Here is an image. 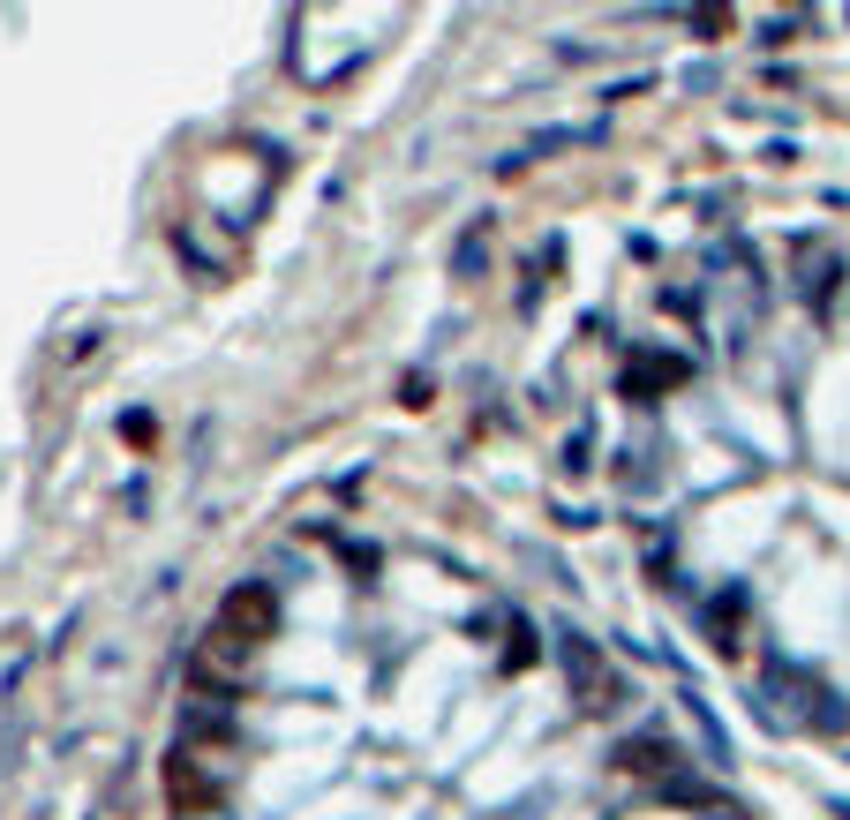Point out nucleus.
<instances>
[{"mask_svg":"<svg viewBox=\"0 0 850 820\" xmlns=\"http://www.w3.org/2000/svg\"><path fill=\"white\" fill-rule=\"evenodd\" d=\"M271 640H279V587L271 580H234L218 595V617H212V633H204V648L226 655V662H249Z\"/></svg>","mask_w":850,"mask_h":820,"instance_id":"f257e3e1","label":"nucleus"},{"mask_svg":"<svg viewBox=\"0 0 850 820\" xmlns=\"http://www.w3.org/2000/svg\"><path fill=\"white\" fill-rule=\"evenodd\" d=\"M557 662H564V686H572V708L580 715H610V708H625V678L602 662V648L580 633V625H557Z\"/></svg>","mask_w":850,"mask_h":820,"instance_id":"f03ea898","label":"nucleus"},{"mask_svg":"<svg viewBox=\"0 0 850 820\" xmlns=\"http://www.w3.org/2000/svg\"><path fill=\"white\" fill-rule=\"evenodd\" d=\"M685 377H692V362H685V354H663V346H639L633 362L617 369V399H625V407H655V399H663L670 385H685Z\"/></svg>","mask_w":850,"mask_h":820,"instance_id":"7ed1b4c3","label":"nucleus"},{"mask_svg":"<svg viewBox=\"0 0 850 820\" xmlns=\"http://www.w3.org/2000/svg\"><path fill=\"white\" fill-rule=\"evenodd\" d=\"M166 798H173V813L181 820H204V813H218L226 806V783L196 760V753H181L173 745V760H166Z\"/></svg>","mask_w":850,"mask_h":820,"instance_id":"20e7f679","label":"nucleus"},{"mask_svg":"<svg viewBox=\"0 0 850 820\" xmlns=\"http://www.w3.org/2000/svg\"><path fill=\"white\" fill-rule=\"evenodd\" d=\"M806 692H813V678L806 670H790V662H767V678H761V723H813V708H806ZM820 700V692H813Z\"/></svg>","mask_w":850,"mask_h":820,"instance_id":"39448f33","label":"nucleus"},{"mask_svg":"<svg viewBox=\"0 0 850 820\" xmlns=\"http://www.w3.org/2000/svg\"><path fill=\"white\" fill-rule=\"evenodd\" d=\"M836 279H843V257H836L828 241H798V302H806L813 316L836 309Z\"/></svg>","mask_w":850,"mask_h":820,"instance_id":"423d86ee","label":"nucleus"},{"mask_svg":"<svg viewBox=\"0 0 850 820\" xmlns=\"http://www.w3.org/2000/svg\"><path fill=\"white\" fill-rule=\"evenodd\" d=\"M226 737H234V708H226V700H196V692H189V700H181V715H173V745H181V753H196V745H226Z\"/></svg>","mask_w":850,"mask_h":820,"instance_id":"0eeeda50","label":"nucleus"},{"mask_svg":"<svg viewBox=\"0 0 850 820\" xmlns=\"http://www.w3.org/2000/svg\"><path fill=\"white\" fill-rule=\"evenodd\" d=\"M678 737L670 731H633V737H617V768H625V776H678Z\"/></svg>","mask_w":850,"mask_h":820,"instance_id":"6e6552de","label":"nucleus"},{"mask_svg":"<svg viewBox=\"0 0 850 820\" xmlns=\"http://www.w3.org/2000/svg\"><path fill=\"white\" fill-rule=\"evenodd\" d=\"M745 609H753V595H745L738 580L708 603V640H715V655H738V625H745Z\"/></svg>","mask_w":850,"mask_h":820,"instance_id":"1a4fd4ad","label":"nucleus"},{"mask_svg":"<svg viewBox=\"0 0 850 820\" xmlns=\"http://www.w3.org/2000/svg\"><path fill=\"white\" fill-rule=\"evenodd\" d=\"M655 790H663V806H692V813H708V806H715V790H708L700 776H685V768H678V776H663Z\"/></svg>","mask_w":850,"mask_h":820,"instance_id":"9d476101","label":"nucleus"},{"mask_svg":"<svg viewBox=\"0 0 850 820\" xmlns=\"http://www.w3.org/2000/svg\"><path fill=\"white\" fill-rule=\"evenodd\" d=\"M535 662V625L527 617H512V648H505V670H527Z\"/></svg>","mask_w":850,"mask_h":820,"instance_id":"9b49d317","label":"nucleus"},{"mask_svg":"<svg viewBox=\"0 0 850 820\" xmlns=\"http://www.w3.org/2000/svg\"><path fill=\"white\" fill-rule=\"evenodd\" d=\"M482 257H489V249H482V234H467V241H460V257H452V271L467 279V271H474V263H482Z\"/></svg>","mask_w":850,"mask_h":820,"instance_id":"f8f14e48","label":"nucleus"},{"mask_svg":"<svg viewBox=\"0 0 850 820\" xmlns=\"http://www.w3.org/2000/svg\"><path fill=\"white\" fill-rule=\"evenodd\" d=\"M346 564H354V572H377L384 558H377V550H369V542H346Z\"/></svg>","mask_w":850,"mask_h":820,"instance_id":"ddd939ff","label":"nucleus"},{"mask_svg":"<svg viewBox=\"0 0 850 820\" xmlns=\"http://www.w3.org/2000/svg\"><path fill=\"white\" fill-rule=\"evenodd\" d=\"M700 820H745V806H730V798H715V806H708Z\"/></svg>","mask_w":850,"mask_h":820,"instance_id":"4468645a","label":"nucleus"},{"mask_svg":"<svg viewBox=\"0 0 850 820\" xmlns=\"http://www.w3.org/2000/svg\"><path fill=\"white\" fill-rule=\"evenodd\" d=\"M843 820H850V806H843Z\"/></svg>","mask_w":850,"mask_h":820,"instance_id":"2eb2a0df","label":"nucleus"}]
</instances>
